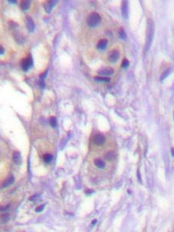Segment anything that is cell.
<instances>
[{"mask_svg":"<svg viewBox=\"0 0 174 232\" xmlns=\"http://www.w3.org/2000/svg\"><path fill=\"white\" fill-rule=\"evenodd\" d=\"M122 16L125 19H128V3L127 1H123L122 5Z\"/></svg>","mask_w":174,"mask_h":232,"instance_id":"30bf717a","label":"cell"},{"mask_svg":"<svg viewBox=\"0 0 174 232\" xmlns=\"http://www.w3.org/2000/svg\"><path fill=\"white\" fill-rule=\"evenodd\" d=\"M107 45H108V39H101L98 41L97 47H98V49H99V50H103L107 47Z\"/></svg>","mask_w":174,"mask_h":232,"instance_id":"5bb4252c","label":"cell"},{"mask_svg":"<svg viewBox=\"0 0 174 232\" xmlns=\"http://www.w3.org/2000/svg\"><path fill=\"white\" fill-rule=\"evenodd\" d=\"M171 152H172V155H173V153H174V149H173V148H172V149H171Z\"/></svg>","mask_w":174,"mask_h":232,"instance_id":"f1b7e54d","label":"cell"},{"mask_svg":"<svg viewBox=\"0 0 174 232\" xmlns=\"http://www.w3.org/2000/svg\"><path fill=\"white\" fill-rule=\"evenodd\" d=\"M120 57V53L118 50H111V52L109 53L108 55V60L112 63H115L119 59Z\"/></svg>","mask_w":174,"mask_h":232,"instance_id":"ba28073f","label":"cell"},{"mask_svg":"<svg viewBox=\"0 0 174 232\" xmlns=\"http://www.w3.org/2000/svg\"><path fill=\"white\" fill-rule=\"evenodd\" d=\"M9 208V206H4V207H0V210L1 211H4V210H8Z\"/></svg>","mask_w":174,"mask_h":232,"instance_id":"484cf974","label":"cell"},{"mask_svg":"<svg viewBox=\"0 0 174 232\" xmlns=\"http://www.w3.org/2000/svg\"><path fill=\"white\" fill-rule=\"evenodd\" d=\"M57 3V1H52V0H50V1H45V2L43 3V6H44L45 11L47 13H51L52 11L53 8L56 6V4Z\"/></svg>","mask_w":174,"mask_h":232,"instance_id":"5b68a950","label":"cell"},{"mask_svg":"<svg viewBox=\"0 0 174 232\" xmlns=\"http://www.w3.org/2000/svg\"><path fill=\"white\" fill-rule=\"evenodd\" d=\"M94 164L99 169H104V167H105V163H104L102 159H96L95 160H94Z\"/></svg>","mask_w":174,"mask_h":232,"instance_id":"9a60e30c","label":"cell"},{"mask_svg":"<svg viewBox=\"0 0 174 232\" xmlns=\"http://www.w3.org/2000/svg\"><path fill=\"white\" fill-rule=\"evenodd\" d=\"M13 37H14V39H15L16 43L18 44H24L25 41H26V39L24 37L22 33L19 32V31H15L14 30V33H13Z\"/></svg>","mask_w":174,"mask_h":232,"instance_id":"9c48e42d","label":"cell"},{"mask_svg":"<svg viewBox=\"0 0 174 232\" xmlns=\"http://www.w3.org/2000/svg\"><path fill=\"white\" fill-rule=\"evenodd\" d=\"M5 54V49L2 45H0V55H2Z\"/></svg>","mask_w":174,"mask_h":232,"instance_id":"d4e9b609","label":"cell"},{"mask_svg":"<svg viewBox=\"0 0 174 232\" xmlns=\"http://www.w3.org/2000/svg\"><path fill=\"white\" fill-rule=\"evenodd\" d=\"M32 64H33V61L31 56H28L26 58H23L21 61V67L24 71H28Z\"/></svg>","mask_w":174,"mask_h":232,"instance_id":"3957f363","label":"cell"},{"mask_svg":"<svg viewBox=\"0 0 174 232\" xmlns=\"http://www.w3.org/2000/svg\"><path fill=\"white\" fill-rule=\"evenodd\" d=\"M104 157L108 160H112V159L116 158V153L114 152H109L104 156Z\"/></svg>","mask_w":174,"mask_h":232,"instance_id":"d6986e66","label":"cell"},{"mask_svg":"<svg viewBox=\"0 0 174 232\" xmlns=\"http://www.w3.org/2000/svg\"><path fill=\"white\" fill-rule=\"evenodd\" d=\"M101 18L100 15L96 12H92L88 15L87 18V24L90 27H95L101 23Z\"/></svg>","mask_w":174,"mask_h":232,"instance_id":"7a4b0ae2","label":"cell"},{"mask_svg":"<svg viewBox=\"0 0 174 232\" xmlns=\"http://www.w3.org/2000/svg\"><path fill=\"white\" fill-rule=\"evenodd\" d=\"M13 162L15 164H17V165L21 164V163H22V156H21V153L19 151H15V152H13Z\"/></svg>","mask_w":174,"mask_h":232,"instance_id":"7c38bea8","label":"cell"},{"mask_svg":"<svg viewBox=\"0 0 174 232\" xmlns=\"http://www.w3.org/2000/svg\"><path fill=\"white\" fill-rule=\"evenodd\" d=\"M155 34V25L154 22L150 19L147 20V28H146V50H148L150 47L152 42L153 40V37Z\"/></svg>","mask_w":174,"mask_h":232,"instance_id":"6da1fadb","label":"cell"},{"mask_svg":"<svg viewBox=\"0 0 174 232\" xmlns=\"http://www.w3.org/2000/svg\"><path fill=\"white\" fill-rule=\"evenodd\" d=\"M49 123H50V125L51 126V127L55 128L56 126H57V119H56V118L54 117V116L50 117V119H49Z\"/></svg>","mask_w":174,"mask_h":232,"instance_id":"ffe728a7","label":"cell"},{"mask_svg":"<svg viewBox=\"0 0 174 232\" xmlns=\"http://www.w3.org/2000/svg\"><path fill=\"white\" fill-rule=\"evenodd\" d=\"M20 9H22L23 11H26L30 9L31 6V2L30 1H28V0H23L20 2Z\"/></svg>","mask_w":174,"mask_h":232,"instance_id":"4fadbf2b","label":"cell"},{"mask_svg":"<svg viewBox=\"0 0 174 232\" xmlns=\"http://www.w3.org/2000/svg\"><path fill=\"white\" fill-rule=\"evenodd\" d=\"M9 220V214H3L2 217H1V221H2V222H3V223H6V222H7Z\"/></svg>","mask_w":174,"mask_h":232,"instance_id":"44dd1931","label":"cell"},{"mask_svg":"<svg viewBox=\"0 0 174 232\" xmlns=\"http://www.w3.org/2000/svg\"><path fill=\"white\" fill-rule=\"evenodd\" d=\"M128 65H129V61L127 59H124L122 63V67L123 68H126V67H128Z\"/></svg>","mask_w":174,"mask_h":232,"instance_id":"7402d4cb","label":"cell"},{"mask_svg":"<svg viewBox=\"0 0 174 232\" xmlns=\"http://www.w3.org/2000/svg\"><path fill=\"white\" fill-rule=\"evenodd\" d=\"M118 35H119V37L122 39H125L127 38L126 33H125L124 28H122V27H121L118 30Z\"/></svg>","mask_w":174,"mask_h":232,"instance_id":"2e32d148","label":"cell"},{"mask_svg":"<svg viewBox=\"0 0 174 232\" xmlns=\"http://www.w3.org/2000/svg\"><path fill=\"white\" fill-rule=\"evenodd\" d=\"M94 80L96 81H99V82H109L110 81V78H106V77H94Z\"/></svg>","mask_w":174,"mask_h":232,"instance_id":"e0dca14e","label":"cell"},{"mask_svg":"<svg viewBox=\"0 0 174 232\" xmlns=\"http://www.w3.org/2000/svg\"><path fill=\"white\" fill-rule=\"evenodd\" d=\"M96 222H97V220H96V219H94V221H92V224H96Z\"/></svg>","mask_w":174,"mask_h":232,"instance_id":"83f0119b","label":"cell"},{"mask_svg":"<svg viewBox=\"0 0 174 232\" xmlns=\"http://www.w3.org/2000/svg\"><path fill=\"white\" fill-rule=\"evenodd\" d=\"M39 87H42V88H44V87H45V84H44V81L43 80H39Z\"/></svg>","mask_w":174,"mask_h":232,"instance_id":"cb8c5ba5","label":"cell"},{"mask_svg":"<svg viewBox=\"0 0 174 232\" xmlns=\"http://www.w3.org/2000/svg\"><path fill=\"white\" fill-rule=\"evenodd\" d=\"M25 23H26V28L30 32H33L36 29V25H35L34 20L33 18L30 16H26L25 18Z\"/></svg>","mask_w":174,"mask_h":232,"instance_id":"277c9868","label":"cell"},{"mask_svg":"<svg viewBox=\"0 0 174 232\" xmlns=\"http://www.w3.org/2000/svg\"><path fill=\"white\" fill-rule=\"evenodd\" d=\"M44 161L45 163H50L53 159V155L50 154V153H46V154L44 155Z\"/></svg>","mask_w":174,"mask_h":232,"instance_id":"ac0fdd59","label":"cell"},{"mask_svg":"<svg viewBox=\"0 0 174 232\" xmlns=\"http://www.w3.org/2000/svg\"><path fill=\"white\" fill-rule=\"evenodd\" d=\"M98 73L102 76H109L115 73L113 68L111 67H102L98 71Z\"/></svg>","mask_w":174,"mask_h":232,"instance_id":"8992f818","label":"cell"},{"mask_svg":"<svg viewBox=\"0 0 174 232\" xmlns=\"http://www.w3.org/2000/svg\"><path fill=\"white\" fill-rule=\"evenodd\" d=\"M94 143L96 145H102L105 142V137L103 135H96L95 136H94Z\"/></svg>","mask_w":174,"mask_h":232,"instance_id":"8fae6325","label":"cell"},{"mask_svg":"<svg viewBox=\"0 0 174 232\" xmlns=\"http://www.w3.org/2000/svg\"><path fill=\"white\" fill-rule=\"evenodd\" d=\"M14 180H15L14 176H13V175H10V176H8V177H7L6 179L2 183V184L0 185V188L4 189V188H6V187H9V186H11L13 183H14Z\"/></svg>","mask_w":174,"mask_h":232,"instance_id":"52a82bcc","label":"cell"},{"mask_svg":"<svg viewBox=\"0 0 174 232\" xmlns=\"http://www.w3.org/2000/svg\"><path fill=\"white\" fill-rule=\"evenodd\" d=\"M169 72H170V71H166L165 73H164V74H163V76H162V78H162V80H163L164 78H166V77L168 76V74H170Z\"/></svg>","mask_w":174,"mask_h":232,"instance_id":"4316f807","label":"cell"},{"mask_svg":"<svg viewBox=\"0 0 174 232\" xmlns=\"http://www.w3.org/2000/svg\"><path fill=\"white\" fill-rule=\"evenodd\" d=\"M44 207H45V205H44V204H42V205L39 206L38 207H37V209H36V211H37V212H41L42 210L44 209Z\"/></svg>","mask_w":174,"mask_h":232,"instance_id":"603a6c76","label":"cell"}]
</instances>
